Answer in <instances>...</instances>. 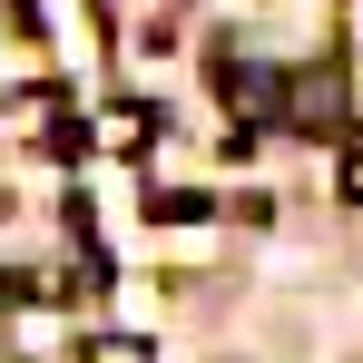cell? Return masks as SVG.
I'll list each match as a JSON object with an SVG mask.
<instances>
[{"mask_svg": "<svg viewBox=\"0 0 363 363\" xmlns=\"http://www.w3.org/2000/svg\"><path fill=\"white\" fill-rule=\"evenodd\" d=\"M147 128H157V108H108V118L89 128V147H108V157H138V147H147Z\"/></svg>", "mask_w": 363, "mask_h": 363, "instance_id": "obj_1", "label": "cell"}, {"mask_svg": "<svg viewBox=\"0 0 363 363\" xmlns=\"http://www.w3.org/2000/svg\"><path fill=\"white\" fill-rule=\"evenodd\" d=\"M89 363H147V344H138V334H99V344H89Z\"/></svg>", "mask_w": 363, "mask_h": 363, "instance_id": "obj_2", "label": "cell"}, {"mask_svg": "<svg viewBox=\"0 0 363 363\" xmlns=\"http://www.w3.org/2000/svg\"><path fill=\"white\" fill-rule=\"evenodd\" d=\"M334 186H344V196L363 206V147H344V167H334Z\"/></svg>", "mask_w": 363, "mask_h": 363, "instance_id": "obj_3", "label": "cell"}]
</instances>
